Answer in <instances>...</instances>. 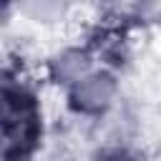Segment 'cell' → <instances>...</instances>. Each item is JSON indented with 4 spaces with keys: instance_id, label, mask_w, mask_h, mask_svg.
<instances>
[{
    "instance_id": "cell-1",
    "label": "cell",
    "mask_w": 161,
    "mask_h": 161,
    "mask_svg": "<svg viewBox=\"0 0 161 161\" xmlns=\"http://www.w3.org/2000/svg\"><path fill=\"white\" fill-rule=\"evenodd\" d=\"M40 136V113L35 98L15 86L0 88V153L5 161L25 158Z\"/></svg>"
},
{
    "instance_id": "cell-2",
    "label": "cell",
    "mask_w": 161,
    "mask_h": 161,
    "mask_svg": "<svg viewBox=\"0 0 161 161\" xmlns=\"http://www.w3.org/2000/svg\"><path fill=\"white\" fill-rule=\"evenodd\" d=\"M116 93V83L106 73H88L78 83H73L70 101L83 113H101L111 106Z\"/></svg>"
},
{
    "instance_id": "cell-3",
    "label": "cell",
    "mask_w": 161,
    "mask_h": 161,
    "mask_svg": "<svg viewBox=\"0 0 161 161\" xmlns=\"http://www.w3.org/2000/svg\"><path fill=\"white\" fill-rule=\"evenodd\" d=\"M53 73L63 83H78L83 75H88V58L80 50H65L53 60Z\"/></svg>"
},
{
    "instance_id": "cell-4",
    "label": "cell",
    "mask_w": 161,
    "mask_h": 161,
    "mask_svg": "<svg viewBox=\"0 0 161 161\" xmlns=\"http://www.w3.org/2000/svg\"><path fill=\"white\" fill-rule=\"evenodd\" d=\"M25 15L35 18L38 23H53L63 15L65 0H18Z\"/></svg>"
},
{
    "instance_id": "cell-5",
    "label": "cell",
    "mask_w": 161,
    "mask_h": 161,
    "mask_svg": "<svg viewBox=\"0 0 161 161\" xmlns=\"http://www.w3.org/2000/svg\"><path fill=\"white\" fill-rule=\"evenodd\" d=\"M0 3H5V0H0Z\"/></svg>"
}]
</instances>
